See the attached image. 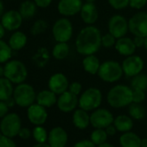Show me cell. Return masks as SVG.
<instances>
[{
	"label": "cell",
	"instance_id": "cell-1",
	"mask_svg": "<svg viewBox=\"0 0 147 147\" xmlns=\"http://www.w3.org/2000/svg\"><path fill=\"white\" fill-rule=\"evenodd\" d=\"M101 32L94 25L82 28L76 39V50L84 56L94 55L101 47Z\"/></svg>",
	"mask_w": 147,
	"mask_h": 147
},
{
	"label": "cell",
	"instance_id": "cell-2",
	"mask_svg": "<svg viewBox=\"0 0 147 147\" xmlns=\"http://www.w3.org/2000/svg\"><path fill=\"white\" fill-rule=\"evenodd\" d=\"M107 101L108 105L113 108L128 107L132 103V88L123 84L115 85L108 91Z\"/></svg>",
	"mask_w": 147,
	"mask_h": 147
},
{
	"label": "cell",
	"instance_id": "cell-3",
	"mask_svg": "<svg viewBox=\"0 0 147 147\" xmlns=\"http://www.w3.org/2000/svg\"><path fill=\"white\" fill-rule=\"evenodd\" d=\"M97 75L101 81L107 83H114L121 79L124 73L120 63L117 61L107 60L100 63Z\"/></svg>",
	"mask_w": 147,
	"mask_h": 147
},
{
	"label": "cell",
	"instance_id": "cell-4",
	"mask_svg": "<svg viewBox=\"0 0 147 147\" xmlns=\"http://www.w3.org/2000/svg\"><path fill=\"white\" fill-rule=\"evenodd\" d=\"M5 77L10 80L13 84L24 82L28 76V70L25 64L19 60H10L5 66Z\"/></svg>",
	"mask_w": 147,
	"mask_h": 147
},
{
	"label": "cell",
	"instance_id": "cell-5",
	"mask_svg": "<svg viewBox=\"0 0 147 147\" xmlns=\"http://www.w3.org/2000/svg\"><path fill=\"white\" fill-rule=\"evenodd\" d=\"M12 96L16 101V105L21 107H29L36 100V94L34 88L24 82L18 84L14 88Z\"/></svg>",
	"mask_w": 147,
	"mask_h": 147
},
{
	"label": "cell",
	"instance_id": "cell-6",
	"mask_svg": "<svg viewBox=\"0 0 147 147\" xmlns=\"http://www.w3.org/2000/svg\"><path fill=\"white\" fill-rule=\"evenodd\" d=\"M102 102V93L97 88H89L81 94L79 107L88 112H93L100 107Z\"/></svg>",
	"mask_w": 147,
	"mask_h": 147
},
{
	"label": "cell",
	"instance_id": "cell-7",
	"mask_svg": "<svg viewBox=\"0 0 147 147\" xmlns=\"http://www.w3.org/2000/svg\"><path fill=\"white\" fill-rule=\"evenodd\" d=\"M73 24L67 18H59L52 27V35L57 42H67L73 36Z\"/></svg>",
	"mask_w": 147,
	"mask_h": 147
},
{
	"label": "cell",
	"instance_id": "cell-8",
	"mask_svg": "<svg viewBox=\"0 0 147 147\" xmlns=\"http://www.w3.org/2000/svg\"><path fill=\"white\" fill-rule=\"evenodd\" d=\"M21 128V118L19 117L18 114L15 113H8L4 118H2V120L0 122V131H1V133L11 138L18 135Z\"/></svg>",
	"mask_w": 147,
	"mask_h": 147
},
{
	"label": "cell",
	"instance_id": "cell-9",
	"mask_svg": "<svg viewBox=\"0 0 147 147\" xmlns=\"http://www.w3.org/2000/svg\"><path fill=\"white\" fill-rule=\"evenodd\" d=\"M129 31L135 36H147V12L139 11L128 20Z\"/></svg>",
	"mask_w": 147,
	"mask_h": 147
},
{
	"label": "cell",
	"instance_id": "cell-10",
	"mask_svg": "<svg viewBox=\"0 0 147 147\" xmlns=\"http://www.w3.org/2000/svg\"><path fill=\"white\" fill-rule=\"evenodd\" d=\"M124 75L126 77L132 78L133 76L142 73L144 62V60L137 55H131L126 56L121 63Z\"/></svg>",
	"mask_w": 147,
	"mask_h": 147
},
{
	"label": "cell",
	"instance_id": "cell-11",
	"mask_svg": "<svg viewBox=\"0 0 147 147\" xmlns=\"http://www.w3.org/2000/svg\"><path fill=\"white\" fill-rule=\"evenodd\" d=\"M113 113L106 108H97L90 114V125L94 128L105 129L113 123Z\"/></svg>",
	"mask_w": 147,
	"mask_h": 147
},
{
	"label": "cell",
	"instance_id": "cell-12",
	"mask_svg": "<svg viewBox=\"0 0 147 147\" xmlns=\"http://www.w3.org/2000/svg\"><path fill=\"white\" fill-rule=\"evenodd\" d=\"M108 32L117 39L125 36L129 31L128 20L121 15H113L108 20Z\"/></svg>",
	"mask_w": 147,
	"mask_h": 147
},
{
	"label": "cell",
	"instance_id": "cell-13",
	"mask_svg": "<svg viewBox=\"0 0 147 147\" xmlns=\"http://www.w3.org/2000/svg\"><path fill=\"white\" fill-rule=\"evenodd\" d=\"M56 105L61 112L67 113L75 111L79 107V98L67 90L59 95Z\"/></svg>",
	"mask_w": 147,
	"mask_h": 147
},
{
	"label": "cell",
	"instance_id": "cell-14",
	"mask_svg": "<svg viewBox=\"0 0 147 147\" xmlns=\"http://www.w3.org/2000/svg\"><path fill=\"white\" fill-rule=\"evenodd\" d=\"M82 5V0H60L57 5V11L64 18L74 17L80 13Z\"/></svg>",
	"mask_w": 147,
	"mask_h": 147
},
{
	"label": "cell",
	"instance_id": "cell-15",
	"mask_svg": "<svg viewBox=\"0 0 147 147\" xmlns=\"http://www.w3.org/2000/svg\"><path fill=\"white\" fill-rule=\"evenodd\" d=\"M49 89L55 94L60 95L68 90L69 82L67 76L62 73H55L52 75L48 82Z\"/></svg>",
	"mask_w": 147,
	"mask_h": 147
},
{
	"label": "cell",
	"instance_id": "cell-16",
	"mask_svg": "<svg viewBox=\"0 0 147 147\" xmlns=\"http://www.w3.org/2000/svg\"><path fill=\"white\" fill-rule=\"evenodd\" d=\"M23 17L18 11L11 10L4 13L1 18V23L8 31L18 30L23 24Z\"/></svg>",
	"mask_w": 147,
	"mask_h": 147
},
{
	"label": "cell",
	"instance_id": "cell-17",
	"mask_svg": "<svg viewBox=\"0 0 147 147\" xmlns=\"http://www.w3.org/2000/svg\"><path fill=\"white\" fill-rule=\"evenodd\" d=\"M27 117L30 122L35 125H42L48 119V112L46 107L34 103L27 109Z\"/></svg>",
	"mask_w": 147,
	"mask_h": 147
},
{
	"label": "cell",
	"instance_id": "cell-18",
	"mask_svg": "<svg viewBox=\"0 0 147 147\" xmlns=\"http://www.w3.org/2000/svg\"><path fill=\"white\" fill-rule=\"evenodd\" d=\"M67 140V132L61 126L53 127L49 132L48 143L52 147H66Z\"/></svg>",
	"mask_w": 147,
	"mask_h": 147
},
{
	"label": "cell",
	"instance_id": "cell-19",
	"mask_svg": "<svg viewBox=\"0 0 147 147\" xmlns=\"http://www.w3.org/2000/svg\"><path fill=\"white\" fill-rule=\"evenodd\" d=\"M80 16L87 25H94L99 18V11L94 3L86 2L81 9Z\"/></svg>",
	"mask_w": 147,
	"mask_h": 147
},
{
	"label": "cell",
	"instance_id": "cell-20",
	"mask_svg": "<svg viewBox=\"0 0 147 147\" xmlns=\"http://www.w3.org/2000/svg\"><path fill=\"white\" fill-rule=\"evenodd\" d=\"M116 51L123 56H129L131 55H134L137 47L134 44L133 39L123 36L120 38H118L114 46Z\"/></svg>",
	"mask_w": 147,
	"mask_h": 147
},
{
	"label": "cell",
	"instance_id": "cell-21",
	"mask_svg": "<svg viewBox=\"0 0 147 147\" xmlns=\"http://www.w3.org/2000/svg\"><path fill=\"white\" fill-rule=\"evenodd\" d=\"M72 120L77 129L85 130L90 125V114L88 111L79 107L74 111Z\"/></svg>",
	"mask_w": 147,
	"mask_h": 147
},
{
	"label": "cell",
	"instance_id": "cell-22",
	"mask_svg": "<svg viewBox=\"0 0 147 147\" xmlns=\"http://www.w3.org/2000/svg\"><path fill=\"white\" fill-rule=\"evenodd\" d=\"M36 103L48 108L51 107L57 102V94L52 92L49 89H45L40 91L36 94Z\"/></svg>",
	"mask_w": 147,
	"mask_h": 147
},
{
	"label": "cell",
	"instance_id": "cell-23",
	"mask_svg": "<svg viewBox=\"0 0 147 147\" xmlns=\"http://www.w3.org/2000/svg\"><path fill=\"white\" fill-rule=\"evenodd\" d=\"M82 66L87 73H88L89 75L94 76L98 74L100 67V61L95 55H89L83 58Z\"/></svg>",
	"mask_w": 147,
	"mask_h": 147
},
{
	"label": "cell",
	"instance_id": "cell-24",
	"mask_svg": "<svg viewBox=\"0 0 147 147\" xmlns=\"http://www.w3.org/2000/svg\"><path fill=\"white\" fill-rule=\"evenodd\" d=\"M119 144L121 147H140L141 138L137 133L130 131L123 132L119 137Z\"/></svg>",
	"mask_w": 147,
	"mask_h": 147
},
{
	"label": "cell",
	"instance_id": "cell-25",
	"mask_svg": "<svg viewBox=\"0 0 147 147\" xmlns=\"http://www.w3.org/2000/svg\"><path fill=\"white\" fill-rule=\"evenodd\" d=\"M113 125H115L118 131L123 133L131 131L133 127V120L131 117L128 115L121 114L114 118Z\"/></svg>",
	"mask_w": 147,
	"mask_h": 147
},
{
	"label": "cell",
	"instance_id": "cell-26",
	"mask_svg": "<svg viewBox=\"0 0 147 147\" xmlns=\"http://www.w3.org/2000/svg\"><path fill=\"white\" fill-rule=\"evenodd\" d=\"M27 41H28L27 36L24 32L16 30L11 36L8 43L12 49V50L18 51L25 47V45L27 44Z\"/></svg>",
	"mask_w": 147,
	"mask_h": 147
},
{
	"label": "cell",
	"instance_id": "cell-27",
	"mask_svg": "<svg viewBox=\"0 0 147 147\" xmlns=\"http://www.w3.org/2000/svg\"><path fill=\"white\" fill-rule=\"evenodd\" d=\"M12 84L13 83L5 76L0 78V100L5 101L9 98L12 97L14 92Z\"/></svg>",
	"mask_w": 147,
	"mask_h": 147
},
{
	"label": "cell",
	"instance_id": "cell-28",
	"mask_svg": "<svg viewBox=\"0 0 147 147\" xmlns=\"http://www.w3.org/2000/svg\"><path fill=\"white\" fill-rule=\"evenodd\" d=\"M37 6L34 1L31 0H26L23 2L19 7V12L22 15L24 19H30L32 18L36 13Z\"/></svg>",
	"mask_w": 147,
	"mask_h": 147
},
{
	"label": "cell",
	"instance_id": "cell-29",
	"mask_svg": "<svg viewBox=\"0 0 147 147\" xmlns=\"http://www.w3.org/2000/svg\"><path fill=\"white\" fill-rule=\"evenodd\" d=\"M68 54L69 46L67 42H57L52 49V55L56 60H63L67 58Z\"/></svg>",
	"mask_w": 147,
	"mask_h": 147
},
{
	"label": "cell",
	"instance_id": "cell-30",
	"mask_svg": "<svg viewBox=\"0 0 147 147\" xmlns=\"http://www.w3.org/2000/svg\"><path fill=\"white\" fill-rule=\"evenodd\" d=\"M128 107H129L128 113H129V116L132 118V119L140 120L145 117V114H146L145 109L140 103L132 102Z\"/></svg>",
	"mask_w": 147,
	"mask_h": 147
},
{
	"label": "cell",
	"instance_id": "cell-31",
	"mask_svg": "<svg viewBox=\"0 0 147 147\" xmlns=\"http://www.w3.org/2000/svg\"><path fill=\"white\" fill-rule=\"evenodd\" d=\"M133 90H143L147 89V75L140 73L133 76L131 81V86Z\"/></svg>",
	"mask_w": 147,
	"mask_h": 147
},
{
	"label": "cell",
	"instance_id": "cell-32",
	"mask_svg": "<svg viewBox=\"0 0 147 147\" xmlns=\"http://www.w3.org/2000/svg\"><path fill=\"white\" fill-rule=\"evenodd\" d=\"M108 135L105 129L102 128H95L90 134V140L96 145H100L107 142Z\"/></svg>",
	"mask_w": 147,
	"mask_h": 147
},
{
	"label": "cell",
	"instance_id": "cell-33",
	"mask_svg": "<svg viewBox=\"0 0 147 147\" xmlns=\"http://www.w3.org/2000/svg\"><path fill=\"white\" fill-rule=\"evenodd\" d=\"M12 55V49L8 42L0 39V64L6 63L11 60Z\"/></svg>",
	"mask_w": 147,
	"mask_h": 147
},
{
	"label": "cell",
	"instance_id": "cell-34",
	"mask_svg": "<svg viewBox=\"0 0 147 147\" xmlns=\"http://www.w3.org/2000/svg\"><path fill=\"white\" fill-rule=\"evenodd\" d=\"M32 136L37 143H46L48 141L49 133L42 125H36L32 131Z\"/></svg>",
	"mask_w": 147,
	"mask_h": 147
},
{
	"label": "cell",
	"instance_id": "cell-35",
	"mask_svg": "<svg viewBox=\"0 0 147 147\" xmlns=\"http://www.w3.org/2000/svg\"><path fill=\"white\" fill-rule=\"evenodd\" d=\"M48 26H49V24H48L47 21H45L43 19H38L31 26L30 33L33 36H38V35L45 32L48 29Z\"/></svg>",
	"mask_w": 147,
	"mask_h": 147
},
{
	"label": "cell",
	"instance_id": "cell-36",
	"mask_svg": "<svg viewBox=\"0 0 147 147\" xmlns=\"http://www.w3.org/2000/svg\"><path fill=\"white\" fill-rule=\"evenodd\" d=\"M116 41H117V38L114 36H113L111 33L108 32L105 35H102V36H101V46H103L104 48H107V49L114 47Z\"/></svg>",
	"mask_w": 147,
	"mask_h": 147
},
{
	"label": "cell",
	"instance_id": "cell-37",
	"mask_svg": "<svg viewBox=\"0 0 147 147\" xmlns=\"http://www.w3.org/2000/svg\"><path fill=\"white\" fill-rule=\"evenodd\" d=\"M107 2L112 8L120 11L129 6L130 0H107Z\"/></svg>",
	"mask_w": 147,
	"mask_h": 147
},
{
	"label": "cell",
	"instance_id": "cell-38",
	"mask_svg": "<svg viewBox=\"0 0 147 147\" xmlns=\"http://www.w3.org/2000/svg\"><path fill=\"white\" fill-rule=\"evenodd\" d=\"M0 147H17L11 138L0 133Z\"/></svg>",
	"mask_w": 147,
	"mask_h": 147
},
{
	"label": "cell",
	"instance_id": "cell-39",
	"mask_svg": "<svg viewBox=\"0 0 147 147\" xmlns=\"http://www.w3.org/2000/svg\"><path fill=\"white\" fill-rule=\"evenodd\" d=\"M145 100V91L132 89V102L142 103Z\"/></svg>",
	"mask_w": 147,
	"mask_h": 147
},
{
	"label": "cell",
	"instance_id": "cell-40",
	"mask_svg": "<svg viewBox=\"0 0 147 147\" xmlns=\"http://www.w3.org/2000/svg\"><path fill=\"white\" fill-rule=\"evenodd\" d=\"M68 91L71 92L72 94H76V95H80L82 91V85L79 82H73L69 83L68 87Z\"/></svg>",
	"mask_w": 147,
	"mask_h": 147
},
{
	"label": "cell",
	"instance_id": "cell-41",
	"mask_svg": "<svg viewBox=\"0 0 147 147\" xmlns=\"http://www.w3.org/2000/svg\"><path fill=\"white\" fill-rule=\"evenodd\" d=\"M147 5V0H130L129 6L135 10H141Z\"/></svg>",
	"mask_w": 147,
	"mask_h": 147
},
{
	"label": "cell",
	"instance_id": "cell-42",
	"mask_svg": "<svg viewBox=\"0 0 147 147\" xmlns=\"http://www.w3.org/2000/svg\"><path fill=\"white\" fill-rule=\"evenodd\" d=\"M72 147H97L90 139H82L76 142Z\"/></svg>",
	"mask_w": 147,
	"mask_h": 147
},
{
	"label": "cell",
	"instance_id": "cell-43",
	"mask_svg": "<svg viewBox=\"0 0 147 147\" xmlns=\"http://www.w3.org/2000/svg\"><path fill=\"white\" fill-rule=\"evenodd\" d=\"M9 107L8 105L5 103V101L3 100H0V118H4L5 115L8 114L9 112Z\"/></svg>",
	"mask_w": 147,
	"mask_h": 147
},
{
	"label": "cell",
	"instance_id": "cell-44",
	"mask_svg": "<svg viewBox=\"0 0 147 147\" xmlns=\"http://www.w3.org/2000/svg\"><path fill=\"white\" fill-rule=\"evenodd\" d=\"M18 136L22 138V139H28L30 138L31 136V131L29 128L27 127H23L21 128V130L19 131Z\"/></svg>",
	"mask_w": 147,
	"mask_h": 147
},
{
	"label": "cell",
	"instance_id": "cell-45",
	"mask_svg": "<svg viewBox=\"0 0 147 147\" xmlns=\"http://www.w3.org/2000/svg\"><path fill=\"white\" fill-rule=\"evenodd\" d=\"M52 1L53 0H34L36 6L39 8H42V9L49 7L51 5Z\"/></svg>",
	"mask_w": 147,
	"mask_h": 147
},
{
	"label": "cell",
	"instance_id": "cell-46",
	"mask_svg": "<svg viewBox=\"0 0 147 147\" xmlns=\"http://www.w3.org/2000/svg\"><path fill=\"white\" fill-rule=\"evenodd\" d=\"M144 38H145V37L135 36L134 38H133V42H134L135 46H136L137 48L144 47Z\"/></svg>",
	"mask_w": 147,
	"mask_h": 147
},
{
	"label": "cell",
	"instance_id": "cell-47",
	"mask_svg": "<svg viewBox=\"0 0 147 147\" xmlns=\"http://www.w3.org/2000/svg\"><path fill=\"white\" fill-rule=\"evenodd\" d=\"M105 130H106L107 135H108V136H112V137L114 136V135L117 133V131H118L117 129H116V127H115V125H113V123L112 125H108L107 127H106Z\"/></svg>",
	"mask_w": 147,
	"mask_h": 147
},
{
	"label": "cell",
	"instance_id": "cell-48",
	"mask_svg": "<svg viewBox=\"0 0 147 147\" xmlns=\"http://www.w3.org/2000/svg\"><path fill=\"white\" fill-rule=\"evenodd\" d=\"M5 103L8 105V107H14V105H16V101H15V100H14L13 96H12V97H11V98H9L8 100H5Z\"/></svg>",
	"mask_w": 147,
	"mask_h": 147
},
{
	"label": "cell",
	"instance_id": "cell-49",
	"mask_svg": "<svg viewBox=\"0 0 147 147\" xmlns=\"http://www.w3.org/2000/svg\"><path fill=\"white\" fill-rule=\"evenodd\" d=\"M5 29L4 27V25L2 24V23L0 22V39H3V37L5 36Z\"/></svg>",
	"mask_w": 147,
	"mask_h": 147
},
{
	"label": "cell",
	"instance_id": "cell-50",
	"mask_svg": "<svg viewBox=\"0 0 147 147\" xmlns=\"http://www.w3.org/2000/svg\"><path fill=\"white\" fill-rule=\"evenodd\" d=\"M33 147H52L49 143H37Z\"/></svg>",
	"mask_w": 147,
	"mask_h": 147
},
{
	"label": "cell",
	"instance_id": "cell-51",
	"mask_svg": "<svg viewBox=\"0 0 147 147\" xmlns=\"http://www.w3.org/2000/svg\"><path fill=\"white\" fill-rule=\"evenodd\" d=\"M4 10H5V6H4V3L2 0H0V19H1L2 16L4 15Z\"/></svg>",
	"mask_w": 147,
	"mask_h": 147
},
{
	"label": "cell",
	"instance_id": "cell-52",
	"mask_svg": "<svg viewBox=\"0 0 147 147\" xmlns=\"http://www.w3.org/2000/svg\"><path fill=\"white\" fill-rule=\"evenodd\" d=\"M140 147H147V138H141V144Z\"/></svg>",
	"mask_w": 147,
	"mask_h": 147
},
{
	"label": "cell",
	"instance_id": "cell-53",
	"mask_svg": "<svg viewBox=\"0 0 147 147\" xmlns=\"http://www.w3.org/2000/svg\"><path fill=\"white\" fill-rule=\"evenodd\" d=\"M97 147H115V146L113 145L112 144H109V143L106 142V143H104V144H101L98 145Z\"/></svg>",
	"mask_w": 147,
	"mask_h": 147
},
{
	"label": "cell",
	"instance_id": "cell-54",
	"mask_svg": "<svg viewBox=\"0 0 147 147\" xmlns=\"http://www.w3.org/2000/svg\"><path fill=\"white\" fill-rule=\"evenodd\" d=\"M5 76V68L3 66H1V64H0V78L3 77Z\"/></svg>",
	"mask_w": 147,
	"mask_h": 147
},
{
	"label": "cell",
	"instance_id": "cell-55",
	"mask_svg": "<svg viewBox=\"0 0 147 147\" xmlns=\"http://www.w3.org/2000/svg\"><path fill=\"white\" fill-rule=\"evenodd\" d=\"M144 48L147 50V36L144 38Z\"/></svg>",
	"mask_w": 147,
	"mask_h": 147
},
{
	"label": "cell",
	"instance_id": "cell-56",
	"mask_svg": "<svg viewBox=\"0 0 147 147\" xmlns=\"http://www.w3.org/2000/svg\"><path fill=\"white\" fill-rule=\"evenodd\" d=\"M86 2H89V3H94L95 0H85Z\"/></svg>",
	"mask_w": 147,
	"mask_h": 147
},
{
	"label": "cell",
	"instance_id": "cell-57",
	"mask_svg": "<svg viewBox=\"0 0 147 147\" xmlns=\"http://www.w3.org/2000/svg\"><path fill=\"white\" fill-rule=\"evenodd\" d=\"M146 135H147V132H146Z\"/></svg>",
	"mask_w": 147,
	"mask_h": 147
}]
</instances>
